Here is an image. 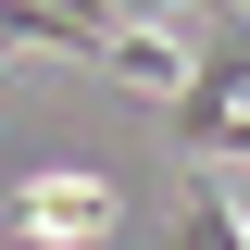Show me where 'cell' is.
<instances>
[{
    "label": "cell",
    "instance_id": "1",
    "mask_svg": "<svg viewBox=\"0 0 250 250\" xmlns=\"http://www.w3.org/2000/svg\"><path fill=\"white\" fill-rule=\"evenodd\" d=\"M213 25H200V50H188V75H175V138L200 150V125L213 113H238L250 100V0H200Z\"/></svg>",
    "mask_w": 250,
    "mask_h": 250
},
{
    "label": "cell",
    "instance_id": "2",
    "mask_svg": "<svg viewBox=\"0 0 250 250\" xmlns=\"http://www.w3.org/2000/svg\"><path fill=\"white\" fill-rule=\"evenodd\" d=\"M13 238H25V250H88V238H113V188H88V175L25 188V200H13Z\"/></svg>",
    "mask_w": 250,
    "mask_h": 250
},
{
    "label": "cell",
    "instance_id": "3",
    "mask_svg": "<svg viewBox=\"0 0 250 250\" xmlns=\"http://www.w3.org/2000/svg\"><path fill=\"white\" fill-rule=\"evenodd\" d=\"M163 250H250V213L225 200V188H188V200H175V238H163Z\"/></svg>",
    "mask_w": 250,
    "mask_h": 250
},
{
    "label": "cell",
    "instance_id": "4",
    "mask_svg": "<svg viewBox=\"0 0 250 250\" xmlns=\"http://www.w3.org/2000/svg\"><path fill=\"white\" fill-rule=\"evenodd\" d=\"M88 13H113V25H163V13H200V0H88Z\"/></svg>",
    "mask_w": 250,
    "mask_h": 250
}]
</instances>
